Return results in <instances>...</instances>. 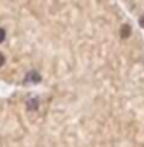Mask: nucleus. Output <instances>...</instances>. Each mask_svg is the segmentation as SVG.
I'll use <instances>...</instances> for the list:
<instances>
[{
    "instance_id": "nucleus-1",
    "label": "nucleus",
    "mask_w": 144,
    "mask_h": 147,
    "mask_svg": "<svg viewBox=\"0 0 144 147\" xmlns=\"http://www.w3.org/2000/svg\"><path fill=\"white\" fill-rule=\"evenodd\" d=\"M132 34V29H130V25H123L121 29H120V35L123 37V38H129Z\"/></svg>"
},
{
    "instance_id": "nucleus-2",
    "label": "nucleus",
    "mask_w": 144,
    "mask_h": 147,
    "mask_svg": "<svg viewBox=\"0 0 144 147\" xmlns=\"http://www.w3.org/2000/svg\"><path fill=\"white\" fill-rule=\"evenodd\" d=\"M41 80V78H40V75H39V74H37V72H29V74H28V77H26V81H40Z\"/></svg>"
},
{
    "instance_id": "nucleus-3",
    "label": "nucleus",
    "mask_w": 144,
    "mask_h": 147,
    "mask_svg": "<svg viewBox=\"0 0 144 147\" xmlns=\"http://www.w3.org/2000/svg\"><path fill=\"white\" fill-rule=\"evenodd\" d=\"M37 106H39V103H37V100H29V103H28V109L29 110H35L37 109Z\"/></svg>"
},
{
    "instance_id": "nucleus-4",
    "label": "nucleus",
    "mask_w": 144,
    "mask_h": 147,
    "mask_svg": "<svg viewBox=\"0 0 144 147\" xmlns=\"http://www.w3.org/2000/svg\"><path fill=\"white\" fill-rule=\"evenodd\" d=\"M5 37H6V34H5V29H2V28H0V43L5 40Z\"/></svg>"
},
{
    "instance_id": "nucleus-5",
    "label": "nucleus",
    "mask_w": 144,
    "mask_h": 147,
    "mask_svg": "<svg viewBox=\"0 0 144 147\" xmlns=\"http://www.w3.org/2000/svg\"><path fill=\"white\" fill-rule=\"evenodd\" d=\"M3 64H5V55H3L2 52H0V67H2Z\"/></svg>"
},
{
    "instance_id": "nucleus-6",
    "label": "nucleus",
    "mask_w": 144,
    "mask_h": 147,
    "mask_svg": "<svg viewBox=\"0 0 144 147\" xmlns=\"http://www.w3.org/2000/svg\"><path fill=\"white\" fill-rule=\"evenodd\" d=\"M140 25H141V26H144V17H141V18H140Z\"/></svg>"
}]
</instances>
